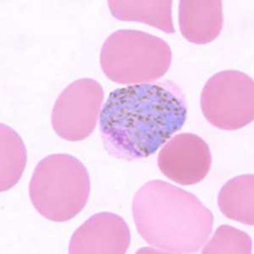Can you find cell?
Segmentation results:
<instances>
[{
	"instance_id": "obj_6",
	"label": "cell",
	"mask_w": 254,
	"mask_h": 254,
	"mask_svg": "<svg viewBox=\"0 0 254 254\" xmlns=\"http://www.w3.org/2000/svg\"><path fill=\"white\" fill-rule=\"evenodd\" d=\"M104 88L92 78L79 79L59 96L53 108V129L61 138L80 142L95 130L104 101Z\"/></svg>"
},
{
	"instance_id": "obj_5",
	"label": "cell",
	"mask_w": 254,
	"mask_h": 254,
	"mask_svg": "<svg viewBox=\"0 0 254 254\" xmlns=\"http://www.w3.org/2000/svg\"><path fill=\"white\" fill-rule=\"evenodd\" d=\"M200 104L206 120L214 127L242 129L254 121V80L237 69L217 73L203 87Z\"/></svg>"
},
{
	"instance_id": "obj_4",
	"label": "cell",
	"mask_w": 254,
	"mask_h": 254,
	"mask_svg": "<svg viewBox=\"0 0 254 254\" xmlns=\"http://www.w3.org/2000/svg\"><path fill=\"white\" fill-rule=\"evenodd\" d=\"M172 62L164 39L138 30L113 32L102 46L100 64L110 81L122 85L153 82L167 73Z\"/></svg>"
},
{
	"instance_id": "obj_3",
	"label": "cell",
	"mask_w": 254,
	"mask_h": 254,
	"mask_svg": "<svg viewBox=\"0 0 254 254\" xmlns=\"http://www.w3.org/2000/svg\"><path fill=\"white\" fill-rule=\"evenodd\" d=\"M91 191L86 166L69 154L56 153L39 161L29 184V196L38 213L53 222H66L87 205Z\"/></svg>"
},
{
	"instance_id": "obj_13",
	"label": "cell",
	"mask_w": 254,
	"mask_h": 254,
	"mask_svg": "<svg viewBox=\"0 0 254 254\" xmlns=\"http://www.w3.org/2000/svg\"><path fill=\"white\" fill-rule=\"evenodd\" d=\"M203 254H251L253 241L249 234L233 226L220 225L203 247Z\"/></svg>"
},
{
	"instance_id": "obj_12",
	"label": "cell",
	"mask_w": 254,
	"mask_h": 254,
	"mask_svg": "<svg viewBox=\"0 0 254 254\" xmlns=\"http://www.w3.org/2000/svg\"><path fill=\"white\" fill-rule=\"evenodd\" d=\"M1 130V191L14 188L26 168L27 155L22 139L11 127L4 124Z\"/></svg>"
},
{
	"instance_id": "obj_8",
	"label": "cell",
	"mask_w": 254,
	"mask_h": 254,
	"mask_svg": "<svg viewBox=\"0 0 254 254\" xmlns=\"http://www.w3.org/2000/svg\"><path fill=\"white\" fill-rule=\"evenodd\" d=\"M130 244V231L122 217L110 212L93 214L70 238V254H124Z\"/></svg>"
},
{
	"instance_id": "obj_11",
	"label": "cell",
	"mask_w": 254,
	"mask_h": 254,
	"mask_svg": "<svg viewBox=\"0 0 254 254\" xmlns=\"http://www.w3.org/2000/svg\"><path fill=\"white\" fill-rule=\"evenodd\" d=\"M218 206L229 220L254 225V175H242L226 182L218 195Z\"/></svg>"
},
{
	"instance_id": "obj_7",
	"label": "cell",
	"mask_w": 254,
	"mask_h": 254,
	"mask_svg": "<svg viewBox=\"0 0 254 254\" xmlns=\"http://www.w3.org/2000/svg\"><path fill=\"white\" fill-rule=\"evenodd\" d=\"M212 154L208 143L193 133H182L165 145L158 156L163 175L182 186L195 185L208 176Z\"/></svg>"
},
{
	"instance_id": "obj_9",
	"label": "cell",
	"mask_w": 254,
	"mask_h": 254,
	"mask_svg": "<svg viewBox=\"0 0 254 254\" xmlns=\"http://www.w3.org/2000/svg\"><path fill=\"white\" fill-rule=\"evenodd\" d=\"M224 23L220 0L179 2V26L186 40L197 45L208 44L220 36Z\"/></svg>"
},
{
	"instance_id": "obj_1",
	"label": "cell",
	"mask_w": 254,
	"mask_h": 254,
	"mask_svg": "<svg viewBox=\"0 0 254 254\" xmlns=\"http://www.w3.org/2000/svg\"><path fill=\"white\" fill-rule=\"evenodd\" d=\"M188 113L185 93L174 81L116 88L99 115L104 149L124 161L151 156L182 129Z\"/></svg>"
},
{
	"instance_id": "obj_10",
	"label": "cell",
	"mask_w": 254,
	"mask_h": 254,
	"mask_svg": "<svg viewBox=\"0 0 254 254\" xmlns=\"http://www.w3.org/2000/svg\"><path fill=\"white\" fill-rule=\"evenodd\" d=\"M171 0L152 1H123L108 2L111 15L122 21H137L172 34L176 32L172 18Z\"/></svg>"
},
{
	"instance_id": "obj_2",
	"label": "cell",
	"mask_w": 254,
	"mask_h": 254,
	"mask_svg": "<svg viewBox=\"0 0 254 254\" xmlns=\"http://www.w3.org/2000/svg\"><path fill=\"white\" fill-rule=\"evenodd\" d=\"M139 235L158 253L195 254L214 226V215L195 195L160 180L145 183L134 196Z\"/></svg>"
}]
</instances>
